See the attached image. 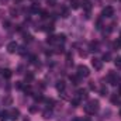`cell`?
Here are the masks:
<instances>
[{"instance_id":"obj_24","label":"cell","mask_w":121,"mask_h":121,"mask_svg":"<svg viewBox=\"0 0 121 121\" xmlns=\"http://www.w3.org/2000/svg\"><path fill=\"white\" fill-rule=\"evenodd\" d=\"M103 59L107 62V60L110 59V54H104V55H103Z\"/></svg>"},{"instance_id":"obj_1","label":"cell","mask_w":121,"mask_h":121,"mask_svg":"<svg viewBox=\"0 0 121 121\" xmlns=\"http://www.w3.org/2000/svg\"><path fill=\"white\" fill-rule=\"evenodd\" d=\"M99 108H100L99 100H89L87 104L85 106V111H86L87 114H96V113L99 111Z\"/></svg>"},{"instance_id":"obj_5","label":"cell","mask_w":121,"mask_h":121,"mask_svg":"<svg viewBox=\"0 0 121 121\" xmlns=\"http://www.w3.org/2000/svg\"><path fill=\"white\" fill-rule=\"evenodd\" d=\"M7 51L10 52V54H16L17 51H18V45H17V42H10L9 45H7Z\"/></svg>"},{"instance_id":"obj_23","label":"cell","mask_w":121,"mask_h":121,"mask_svg":"<svg viewBox=\"0 0 121 121\" xmlns=\"http://www.w3.org/2000/svg\"><path fill=\"white\" fill-rule=\"evenodd\" d=\"M24 91H26V93H28V94H31V86H30V85L24 87Z\"/></svg>"},{"instance_id":"obj_16","label":"cell","mask_w":121,"mask_h":121,"mask_svg":"<svg viewBox=\"0 0 121 121\" xmlns=\"http://www.w3.org/2000/svg\"><path fill=\"white\" fill-rule=\"evenodd\" d=\"M99 44L97 42H90V51H99Z\"/></svg>"},{"instance_id":"obj_25","label":"cell","mask_w":121,"mask_h":121,"mask_svg":"<svg viewBox=\"0 0 121 121\" xmlns=\"http://www.w3.org/2000/svg\"><path fill=\"white\" fill-rule=\"evenodd\" d=\"M68 16H69V11H68V10H63V13H62V17H65V18H66Z\"/></svg>"},{"instance_id":"obj_31","label":"cell","mask_w":121,"mask_h":121,"mask_svg":"<svg viewBox=\"0 0 121 121\" xmlns=\"http://www.w3.org/2000/svg\"><path fill=\"white\" fill-rule=\"evenodd\" d=\"M120 96H121V87H120Z\"/></svg>"},{"instance_id":"obj_9","label":"cell","mask_w":121,"mask_h":121,"mask_svg":"<svg viewBox=\"0 0 121 121\" xmlns=\"http://www.w3.org/2000/svg\"><path fill=\"white\" fill-rule=\"evenodd\" d=\"M9 117H10V113H9V111H6V110H4V111H1V113H0V120H1V121L9 120Z\"/></svg>"},{"instance_id":"obj_8","label":"cell","mask_w":121,"mask_h":121,"mask_svg":"<svg viewBox=\"0 0 121 121\" xmlns=\"http://www.w3.org/2000/svg\"><path fill=\"white\" fill-rule=\"evenodd\" d=\"M65 87H66V86H65V82L59 80V82L56 83V90L58 91H62V93H63V91H65Z\"/></svg>"},{"instance_id":"obj_20","label":"cell","mask_w":121,"mask_h":121,"mask_svg":"<svg viewBox=\"0 0 121 121\" xmlns=\"http://www.w3.org/2000/svg\"><path fill=\"white\" fill-rule=\"evenodd\" d=\"M34 99H35L37 101H42V100H44V97H42L41 94H35V96H34Z\"/></svg>"},{"instance_id":"obj_7","label":"cell","mask_w":121,"mask_h":121,"mask_svg":"<svg viewBox=\"0 0 121 121\" xmlns=\"http://www.w3.org/2000/svg\"><path fill=\"white\" fill-rule=\"evenodd\" d=\"M18 116H20V111H18V110H16V108H14V110H11V111H10V120L16 121L17 118H18Z\"/></svg>"},{"instance_id":"obj_3","label":"cell","mask_w":121,"mask_h":121,"mask_svg":"<svg viewBox=\"0 0 121 121\" xmlns=\"http://www.w3.org/2000/svg\"><path fill=\"white\" fill-rule=\"evenodd\" d=\"M108 82H110V85H113V86H116L117 83H120V78H118V75H116L114 72L108 73Z\"/></svg>"},{"instance_id":"obj_30","label":"cell","mask_w":121,"mask_h":121,"mask_svg":"<svg viewBox=\"0 0 121 121\" xmlns=\"http://www.w3.org/2000/svg\"><path fill=\"white\" fill-rule=\"evenodd\" d=\"M82 121H90V120H89V118H83Z\"/></svg>"},{"instance_id":"obj_17","label":"cell","mask_w":121,"mask_h":121,"mask_svg":"<svg viewBox=\"0 0 121 121\" xmlns=\"http://www.w3.org/2000/svg\"><path fill=\"white\" fill-rule=\"evenodd\" d=\"M114 63H116V66H117V68H120V69H121V56H117V58L114 59Z\"/></svg>"},{"instance_id":"obj_19","label":"cell","mask_w":121,"mask_h":121,"mask_svg":"<svg viewBox=\"0 0 121 121\" xmlns=\"http://www.w3.org/2000/svg\"><path fill=\"white\" fill-rule=\"evenodd\" d=\"M32 79H34V75L32 73H27L26 75V82H31Z\"/></svg>"},{"instance_id":"obj_32","label":"cell","mask_w":121,"mask_h":121,"mask_svg":"<svg viewBox=\"0 0 121 121\" xmlns=\"http://www.w3.org/2000/svg\"><path fill=\"white\" fill-rule=\"evenodd\" d=\"M120 117H121V110H120Z\"/></svg>"},{"instance_id":"obj_26","label":"cell","mask_w":121,"mask_h":121,"mask_svg":"<svg viewBox=\"0 0 121 121\" xmlns=\"http://www.w3.org/2000/svg\"><path fill=\"white\" fill-rule=\"evenodd\" d=\"M16 87H17V89H23V85H21V82H16Z\"/></svg>"},{"instance_id":"obj_2","label":"cell","mask_w":121,"mask_h":121,"mask_svg":"<svg viewBox=\"0 0 121 121\" xmlns=\"http://www.w3.org/2000/svg\"><path fill=\"white\" fill-rule=\"evenodd\" d=\"M78 75H79L80 78H87V76L90 75V70H89L87 66H85V65H79V66H78Z\"/></svg>"},{"instance_id":"obj_11","label":"cell","mask_w":121,"mask_h":121,"mask_svg":"<svg viewBox=\"0 0 121 121\" xmlns=\"http://www.w3.org/2000/svg\"><path fill=\"white\" fill-rule=\"evenodd\" d=\"M42 117H44L45 120H49V118H52V111H51V110H45V111L42 113Z\"/></svg>"},{"instance_id":"obj_28","label":"cell","mask_w":121,"mask_h":121,"mask_svg":"<svg viewBox=\"0 0 121 121\" xmlns=\"http://www.w3.org/2000/svg\"><path fill=\"white\" fill-rule=\"evenodd\" d=\"M37 110H38L37 107H31V108H30V113H37Z\"/></svg>"},{"instance_id":"obj_33","label":"cell","mask_w":121,"mask_h":121,"mask_svg":"<svg viewBox=\"0 0 121 121\" xmlns=\"http://www.w3.org/2000/svg\"><path fill=\"white\" fill-rule=\"evenodd\" d=\"M0 72H1V70H0Z\"/></svg>"},{"instance_id":"obj_6","label":"cell","mask_w":121,"mask_h":121,"mask_svg":"<svg viewBox=\"0 0 121 121\" xmlns=\"http://www.w3.org/2000/svg\"><path fill=\"white\" fill-rule=\"evenodd\" d=\"M91 65H93V68H94L96 70H100V69L103 68V63H101V60L97 59V58H94V59L91 60Z\"/></svg>"},{"instance_id":"obj_34","label":"cell","mask_w":121,"mask_h":121,"mask_svg":"<svg viewBox=\"0 0 121 121\" xmlns=\"http://www.w3.org/2000/svg\"><path fill=\"white\" fill-rule=\"evenodd\" d=\"M120 1H121V0H120Z\"/></svg>"},{"instance_id":"obj_4","label":"cell","mask_w":121,"mask_h":121,"mask_svg":"<svg viewBox=\"0 0 121 121\" xmlns=\"http://www.w3.org/2000/svg\"><path fill=\"white\" fill-rule=\"evenodd\" d=\"M103 17H113L114 16V9L111 7V6H107V7H104L103 9Z\"/></svg>"},{"instance_id":"obj_12","label":"cell","mask_w":121,"mask_h":121,"mask_svg":"<svg viewBox=\"0 0 121 121\" xmlns=\"http://www.w3.org/2000/svg\"><path fill=\"white\" fill-rule=\"evenodd\" d=\"M78 97H79V99H86V97H87V91L83 90V89H80V90L78 91Z\"/></svg>"},{"instance_id":"obj_13","label":"cell","mask_w":121,"mask_h":121,"mask_svg":"<svg viewBox=\"0 0 121 121\" xmlns=\"http://www.w3.org/2000/svg\"><path fill=\"white\" fill-rule=\"evenodd\" d=\"M63 41H65V35L63 34H59V35L55 37V42H63Z\"/></svg>"},{"instance_id":"obj_22","label":"cell","mask_w":121,"mask_h":121,"mask_svg":"<svg viewBox=\"0 0 121 121\" xmlns=\"http://www.w3.org/2000/svg\"><path fill=\"white\" fill-rule=\"evenodd\" d=\"M100 93H101V96H106L108 91H107V89H106V87H101V89H100Z\"/></svg>"},{"instance_id":"obj_18","label":"cell","mask_w":121,"mask_h":121,"mask_svg":"<svg viewBox=\"0 0 121 121\" xmlns=\"http://www.w3.org/2000/svg\"><path fill=\"white\" fill-rule=\"evenodd\" d=\"M79 103H80V99H79V97L72 100V106H73V107H78V106H79Z\"/></svg>"},{"instance_id":"obj_27","label":"cell","mask_w":121,"mask_h":121,"mask_svg":"<svg viewBox=\"0 0 121 121\" xmlns=\"http://www.w3.org/2000/svg\"><path fill=\"white\" fill-rule=\"evenodd\" d=\"M41 14H42V16H41L42 18H45V17H48V13H47V11H41Z\"/></svg>"},{"instance_id":"obj_21","label":"cell","mask_w":121,"mask_h":121,"mask_svg":"<svg viewBox=\"0 0 121 121\" xmlns=\"http://www.w3.org/2000/svg\"><path fill=\"white\" fill-rule=\"evenodd\" d=\"M114 48H116V49H118V48H121V41H120V39L114 42Z\"/></svg>"},{"instance_id":"obj_14","label":"cell","mask_w":121,"mask_h":121,"mask_svg":"<svg viewBox=\"0 0 121 121\" xmlns=\"http://www.w3.org/2000/svg\"><path fill=\"white\" fill-rule=\"evenodd\" d=\"M80 7V1L79 0H72V9H79Z\"/></svg>"},{"instance_id":"obj_10","label":"cell","mask_w":121,"mask_h":121,"mask_svg":"<svg viewBox=\"0 0 121 121\" xmlns=\"http://www.w3.org/2000/svg\"><path fill=\"white\" fill-rule=\"evenodd\" d=\"M1 75H3V78L10 79V78H11V70H10V69H3V70H1Z\"/></svg>"},{"instance_id":"obj_29","label":"cell","mask_w":121,"mask_h":121,"mask_svg":"<svg viewBox=\"0 0 121 121\" xmlns=\"http://www.w3.org/2000/svg\"><path fill=\"white\" fill-rule=\"evenodd\" d=\"M85 7H86L87 10H90V3H89V1H86V3H85Z\"/></svg>"},{"instance_id":"obj_15","label":"cell","mask_w":121,"mask_h":121,"mask_svg":"<svg viewBox=\"0 0 121 121\" xmlns=\"http://www.w3.org/2000/svg\"><path fill=\"white\" fill-rule=\"evenodd\" d=\"M79 78H80L79 75L78 76H70V80L73 82V85H79Z\"/></svg>"}]
</instances>
